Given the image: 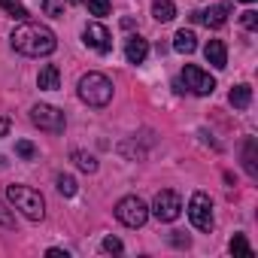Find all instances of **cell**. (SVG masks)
I'll return each instance as SVG.
<instances>
[{
	"label": "cell",
	"instance_id": "obj_1",
	"mask_svg": "<svg viewBox=\"0 0 258 258\" xmlns=\"http://www.w3.org/2000/svg\"><path fill=\"white\" fill-rule=\"evenodd\" d=\"M10 43H13L16 52H22V55H28V58H46V55H52V52L58 49L55 34H52L46 25H34V22L19 25V28L13 31V37H10Z\"/></svg>",
	"mask_w": 258,
	"mask_h": 258
},
{
	"label": "cell",
	"instance_id": "obj_2",
	"mask_svg": "<svg viewBox=\"0 0 258 258\" xmlns=\"http://www.w3.org/2000/svg\"><path fill=\"white\" fill-rule=\"evenodd\" d=\"M7 198H10V204H13L25 219H31V222H40V219L46 216V201H43V195H40L37 188H31V185H10V188H7Z\"/></svg>",
	"mask_w": 258,
	"mask_h": 258
},
{
	"label": "cell",
	"instance_id": "obj_3",
	"mask_svg": "<svg viewBox=\"0 0 258 258\" xmlns=\"http://www.w3.org/2000/svg\"><path fill=\"white\" fill-rule=\"evenodd\" d=\"M79 100L88 103V106H94V109L106 106L112 100V82L103 73H85L79 79Z\"/></svg>",
	"mask_w": 258,
	"mask_h": 258
},
{
	"label": "cell",
	"instance_id": "obj_4",
	"mask_svg": "<svg viewBox=\"0 0 258 258\" xmlns=\"http://www.w3.org/2000/svg\"><path fill=\"white\" fill-rule=\"evenodd\" d=\"M115 219L124 225V228H143L146 219H149V207L137 198V195H127L115 204Z\"/></svg>",
	"mask_w": 258,
	"mask_h": 258
},
{
	"label": "cell",
	"instance_id": "obj_5",
	"mask_svg": "<svg viewBox=\"0 0 258 258\" xmlns=\"http://www.w3.org/2000/svg\"><path fill=\"white\" fill-rule=\"evenodd\" d=\"M31 121L40 127V131H49V134H61L64 127H67V115L58 106H52V103L31 106Z\"/></svg>",
	"mask_w": 258,
	"mask_h": 258
},
{
	"label": "cell",
	"instance_id": "obj_6",
	"mask_svg": "<svg viewBox=\"0 0 258 258\" xmlns=\"http://www.w3.org/2000/svg\"><path fill=\"white\" fill-rule=\"evenodd\" d=\"M188 219L198 231H213V201L204 191H195L188 201Z\"/></svg>",
	"mask_w": 258,
	"mask_h": 258
},
{
	"label": "cell",
	"instance_id": "obj_7",
	"mask_svg": "<svg viewBox=\"0 0 258 258\" xmlns=\"http://www.w3.org/2000/svg\"><path fill=\"white\" fill-rule=\"evenodd\" d=\"M179 213H182V198L176 195V191H158L155 195V201H152V216L158 219V222H176L179 219Z\"/></svg>",
	"mask_w": 258,
	"mask_h": 258
},
{
	"label": "cell",
	"instance_id": "obj_8",
	"mask_svg": "<svg viewBox=\"0 0 258 258\" xmlns=\"http://www.w3.org/2000/svg\"><path fill=\"white\" fill-rule=\"evenodd\" d=\"M182 82H185V88H188L191 94H198V97H210V94L216 91V79H213L210 73H204L201 67H195V64H185V67H182Z\"/></svg>",
	"mask_w": 258,
	"mask_h": 258
},
{
	"label": "cell",
	"instance_id": "obj_9",
	"mask_svg": "<svg viewBox=\"0 0 258 258\" xmlns=\"http://www.w3.org/2000/svg\"><path fill=\"white\" fill-rule=\"evenodd\" d=\"M82 40H85V46H88V49H94L97 55H109V52H112V34H109V31H106V25H100V22L85 25Z\"/></svg>",
	"mask_w": 258,
	"mask_h": 258
},
{
	"label": "cell",
	"instance_id": "obj_10",
	"mask_svg": "<svg viewBox=\"0 0 258 258\" xmlns=\"http://www.w3.org/2000/svg\"><path fill=\"white\" fill-rule=\"evenodd\" d=\"M195 22H204L207 28H222V25L228 22V7H225V4H213V7L195 13Z\"/></svg>",
	"mask_w": 258,
	"mask_h": 258
},
{
	"label": "cell",
	"instance_id": "obj_11",
	"mask_svg": "<svg viewBox=\"0 0 258 258\" xmlns=\"http://www.w3.org/2000/svg\"><path fill=\"white\" fill-rule=\"evenodd\" d=\"M146 55H149V43L143 40V37H127L124 40V58L131 61V64H143L146 61Z\"/></svg>",
	"mask_w": 258,
	"mask_h": 258
},
{
	"label": "cell",
	"instance_id": "obj_12",
	"mask_svg": "<svg viewBox=\"0 0 258 258\" xmlns=\"http://www.w3.org/2000/svg\"><path fill=\"white\" fill-rule=\"evenodd\" d=\"M204 58H207V64H213L216 70H225V67H228V49H225V43H222V40H210V43L204 46Z\"/></svg>",
	"mask_w": 258,
	"mask_h": 258
},
{
	"label": "cell",
	"instance_id": "obj_13",
	"mask_svg": "<svg viewBox=\"0 0 258 258\" xmlns=\"http://www.w3.org/2000/svg\"><path fill=\"white\" fill-rule=\"evenodd\" d=\"M37 85H40L43 91H55V88L61 85V73H58V67H55V64H46V67L40 70V76H37Z\"/></svg>",
	"mask_w": 258,
	"mask_h": 258
},
{
	"label": "cell",
	"instance_id": "obj_14",
	"mask_svg": "<svg viewBox=\"0 0 258 258\" xmlns=\"http://www.w3.org/2000/svg\"><path fill=\"white\" fill-rule=\"evenodd\" d=\"M173 49H176L179 55H191V52L198 49V37H195L191 31H179V34L173 37Z\"/></svg>",
	"mask_w": 258,
	"mask_h": 258
},
{
	"label": "cell",
	"instance_id": "obj_15",
	"mask_svg": "<svg viewBox=\"0 0 258 258\" xmlns=\"http://www.w3.org/2000/svg\"><path fill=\"white\" fill-rule=\"evenodd\" d=\"M228 100H231V106L246 109V106H249V100H252V88H249V85H234V88H231V94H228Z\"/></svg>",
	"mask_w": 258,
	"mask_h": 258
},
{
	"label": "cell",
	"instance_id": "obj_16",
	"mask_svg": "<svg viewBox=\"0 0 258 258\" xmlns=\"http://www.w3.org/2000/svg\"><path fill=\"white\" fill-rule=\"evenodd\" d=\"M152 16H155V22H170L176 16V7L170 4V0H155V4H152Z\"/></svg>",
	"mask_w": 258,
	"mask_h": 258
},
{
	"label": "cell",
	"instance_id": "obj_17",
	"mask_svg": "<svg viewBox=\"0 0 258 258\" xmlns=\"http://www.w3.org/2000/svg\"><path fill=\"white\" fill-rule=\"evenodd\" d=\"M55 185H58V191H61L64 198H73V195H76V179H73L70 173H58V176H55Z\"/></svg>",
	"mask_w": 258,
	"mask_h": 258
},
{
	"label": "cell",
	"instance_id": "obj_18",
	"mask_svg": "<svg viewBox=\"0 0 258 258\" xmlns=\"http://www.w3.org/2000/svg\"><path fill=\"white\" fill-rule=\"evenodd\" d=\"M73 161L79 164V170H85V173H94L97 170V161H94V155H85V152H73Z\"/></svg>",
	"mask_w": 258,
	"mask_h": 258
},
{
	"label": "cell",
	"instance_id": "obj_19",
	"mask_svg": "<svg viewBox=\"0 0 258 258\" xmlns=\"http://www.w3.org/2000/svg\"><path fill=\"white\" fill-rule=\"evenodd\" d=\"M0 7H4L7 16H13V19H28V10L19 4V0H0Z\"/></svg>",
	"mask_w": 258,
	"mask_h": 258
},
{
	"label": "cell",
	"instance_id": "obj_20",
	"mask_svg": "<svg viewBox=\"0 0 258 258\" xmlns=\"http://www.w3.org/2000/svg\"><path fill=\"white\" fill-rule=\"evenodd\" d=\"M231 252H234V255H252V246L246 243L243 234H234V240H231Z\"/></svg>",
	"mask_w": 258,
	"mask_h": 258
},
{
	"label": "cell",
	"instance_id": "obj_21",
	"mask_svg": "<svg viewBox=\"0 0 258 258\" xmlns=\"http://www.w3.org/2000/svg\"><path fill=\"white\" fill-rule=\"evenodd\" d=\"M88 13L91 16H106L109 13V0H88Z\"/></svg>",
	"mask_w": 258,
	"mask_h": 258
},
{
	"label": "cell",
	"instance_id": "obj_22",
	"mask_svg": "<svg viewBox=\"0 0 258 258\" xmlns=\"http://www.w3.org/2000/svg\"><path fill=\"white\" fill-rule=\"evenodd\" d=\"M16 152H19V155H22L25 161H31V158L37 155V149H34V143H28V140H19V143H16Z\"/></svg>",
	"mask_w": 258,
	"mask_h": 258
},
{
	"label": "cell",
	"instance_id": "obj_23",
	"mask_svg": "<svg viewBox=\"0 0 258 258\" xmlns=\"http://www.w3.org/2000/svg\"><path fill=\"white\" fill-rule=\"evenodd\" d=\"M100 249H103V252H112V255H118L124 246H121V240H115V237H106V240L100 243Z\"/></svg>",
	"mask_w": 258,
	"mask_h": 258
},
{
	"label": "cell",
	"instance_id": "obj_24",
	"mask_svg": "<svg viewBox=\"0 0 258 258\" xmlns=\"http://www.w3.org/2000/svg\"><path fill=\"white\" fill-rule=\"evenodd\" d=\"M0 225H4V228H13V225H16V216L7 210V204H4V201H0Z\"/></svg>",
	"mask_w": 258,
	"mask_h": 258
},
{
	"label": "cell",
	"instance_id": "obj_25",
	"mask_svg": "<svg viewBox=\"0 0 258 258\" xmlns=\"http://www.w3.org/2000/svg\"><path fill=\"white\" fill-rule=\"evenodd\" d=\"M243 25H246L249 31H255V28H258V13H255V10H246V13H243Z\"/></svg>",
	"mask_w": 258,
	"mask_h": 258
},
{
	"label": "cell",
	"instance_id": "obj_26",
	"mask_svg": "<svg viewBox=\"0 0 258 258\" xmlns=\"http://www.w3.org/2000/svg\"><path fill=\"white\" fill-rule=\"evenodd\" d=\"M43 7H46V13H52V16H58V13H61V7H58V4H52V0H46Z\"/></svg>",
	"mask_w": 258,
	"mask_h": 258
},
{
	"label": "cell",
	"instance_id": "obj_27",
	"mask_svg": "<svg viewBox=\"0 0 258 258\" xmlns=\"http://www.w3.org/2000/svg\"><path fill=\"white\" fill-rule=\"evenodd\" d=\"M7 131H10V118H0V137H7Z\"/></svg>",
	"mask_w": 258,
	"mask_h": 258
},
{
	"label": "cell",
	"instance_id": "obj_28",
	"mask_svg": "<svg viewBox=\"0 0 258 258\" xmlns=\"http://www.w3.org/2000/svg\"><path fill=\"white\" fill-rule=\"evenodd\" d=\"M46 255H55V258H67V252H64V249H49Z\"/></svg>",
	"mask_w": 258,
	"mask_h": 258
},
{
	"label": "cell",
	"instance_id": "obj_29",
	"mask_svg": "<svg viewBox=\"0 0 258 258\" xmlns=\"http://www.w3.org/2000/svg\"><path fill=\"white\" fill-rule=\"evenodd\" d=\"M67 4H82V0H67Z\"/></svg>",
	"mask_w": 258,
	"mask_h": 258
},
{
	"label": "cell",
	"instance_id": "obj_30",
	"mask_svg": "<svg viewBox=\"0 0 258 258\" xmlns=\"http://www.w3.org/2000/svg\"><path fill=\"white\" fill-rule=\"evenodd\" d=\"M240 4H252V0H240Z\"/></svg>",
	"mask_w": 258,
	"mask_h": 258
}]
</instances>
